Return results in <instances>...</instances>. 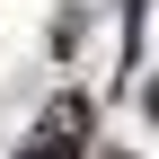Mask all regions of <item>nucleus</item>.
I'll return each mask as SVG.
<instances>
[{
  "mask_svg": "<svg viewBox=\"0 0 159 159\" xmlns=\"http://www.w3.org/2000/svg\"><path fill=\"white\" fill-rule=\"evenodd\" d=\"M18 159H80V133H53V124H44V133H35Z\"/></svg>",
  "mask_w": 159,
  "mask_h": 159,
  "instance_id": "obj_1",
  "label": "nucleus"
},
{
  "mask_svg": "<svg viewBox=\"0 0 159 159\" xmlns=\"http://www.w3.org/2000/svg\"><path fill=\"white\" fill-rule=\"evenodd\" d=\"M44 124H53V133H89V97H53Z\"/></svg>",
  "mask_w": 159,
  "mask_h": 159,
  "instance_id": "obj_2",
  "label": "nucleus"
}]
</instances>
